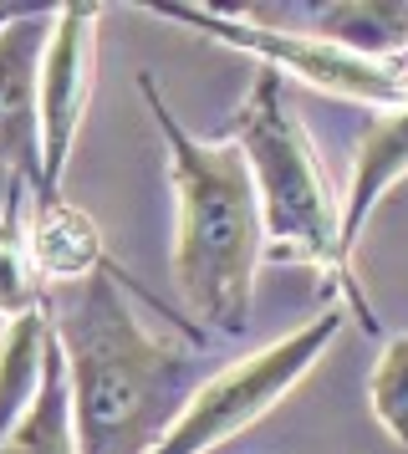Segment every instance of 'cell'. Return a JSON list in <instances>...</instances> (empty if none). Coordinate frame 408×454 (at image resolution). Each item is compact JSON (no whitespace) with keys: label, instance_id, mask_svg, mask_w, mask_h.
I'll return each mask as SVG.
<instances>
[{"label":"cell","instance_id":"obj_1","mask_svg":"<svg viewBox=\"0 0 408 454\" xmlns=\"http://www.w3.org/2000/svg\"><path fill=\"white\" fill-rule=\"evenodd\" d=\"M128 291V276L107 261L51 311L77 454H153L194 388L215 372L204 342L143 327Z\"/></svg>","mask_w":408,"mask_h":454},{"label":"cell","instance_id":"obj_2","mask_svg":"<svg viewBox=\"0 0 408 454\" xmlns=\"http://www.w3.org/2000/svg\"><path fill=\"white\" fill-rule=\"evenodd\" d=\"M143 103L153 113L174 184V286L204 332L240 337L255 301V270L265 255L261 200L240 148L230 138H200L163 103L159 77L143 72Z\"/></svg>","mask_w":408,"mask_h":454},{"label":"cell","instance_id":"obj_3","mask_svg":"<svg viewBox=\"0 0 408 454\" xmlns=\"http://www.w3.org/2000/svg\"><path fill=\"white\" fill-rule=\"evenodd\" d=\"M230 144L240 148L255 200H261L265 250H276L281 261L311 266L367 332H378V311L367 301L357 266L342 246V200L326 179L322 153L311 144L302 113L291 103L286 77L255 67L250 92L230 123Z\"/></svg>","mask_w":408,"mask_h":454},{"label":"cell","instance_id":"obj_4","mask_svg":"<svg viewBox=\"0 0 408 454\" xmlns=\"http://www.w3.org/2000/svg\"><path fill=\"white\" fill-rule=\"evenodd\" d=\"M337 332H342V307H326L306 327L265 342L261 352L220 363L194 388V398L184 403V413L174 419V429L159 439L153 454H215L220 444L240 439L245 429H255L281 398H291L302 388V378L326 357Z\"/></svg>","mask_w":408,"mask_h":454},{"label":"cell","instance_id":"obj_5","mask_svg":"<svg viewBox=\"0 0 408 454\" xmlns=\"http://www.w3.org/2000/svg\"><path fill=\"white\" fill-rule=\"evenodd\" d=\"M163 21H179L189 31H200L209 42H224L255 57V67L276 72L286 82L326 92V98H347V103H367L378 113L408 107V62H378V57H357L337 42H322L317 31H286V26H265L255 16H220V11H204V5H143Z\"/></svg>","mask_w":408,"mask_h":454},{"label":"cell","instance_id":"obj_6","mask_svg":"<svg viewBox=\"0 0 408 454\" xmlns=\"http://www.w3.org/2000/svg\"><path fill=\"white\" fill-rule=\"evenodd\" d=\"M98 21L102 5L67 0L51 11V36L36 77V138H41V194H61V174L77 153L92 77H98Z\"/></svg>","mask_w":408,"mask_h":454},{"label":"cell","instance_id":"obj_7","mask_svg":"<svg viewBox=\"0 0 408 454\" xmlns=\"http://www.w3.org/2000/svg\"><path fill=\"white\" fill-rule=\"evenodd\" d=\"M51 36V11H16L0 26V168L41 194V138H36V77Z\"/></svg>","mask_w":408,"mask_h":454},{"label":"cell","instance_id":"obj_8","mask_svg":"<svg viewBox=\"0 0 408 454\" xmlns=\"http://www.w3.org/2000/svg\"><path fill=\"white\" fill-rule=\"evenodd\" d=\"M26 250H31L41 286H77L107 266L92 215L67 205V194H51V200L31 194L26 200Z\"/></svg>","mask_w":408,"mask_h":454},{"label":"cell","instance_id":"obj_9","mask_svg":"<svg viewBox=\"0 0 408 454\" xmlns=\"http://www.w3.org/2000/svg\"><path fill=\"white\" fill-rule=\"evenodd\" d=\"M404 179H408V107H393V113H378V123H367V133L352 148V174H347V194H342L347 255H357V240H363L373 209Z\"/></svg>","mask_w":408,"mask_h":454},{"label":"cell","instance_id":"obj_10","mask_svg":"<svg viewBox=\"0 0 408 454\" xmlns=\"http://www.w3.org/2000/svg\"><path fill=\"white\" fill-rule=\"evenodd\" d=\"M51 348H57V332H51V311L46 307L0 327V439L20 424V413L31 409L41 378H46Z\"/></svg>","mask_w":408,"mask_h":454},{"label":"cell","instance_id":"obj_11","mask_svg":"<svg viewBox=\"0 0 408 454\" xmlns=\"http://www.w3.org/2000/svg\"><path fill=\"white\" fill-rule=\"evenodd\" d=\"M317 36L357 57L404 62L408 57V0H337L317 5Z\"/></svg>","mask_w":408,"mask_h":454},{"label":"cell","instance_id":"obj_12","mask_svg":"<svg viewBox=\"0 0 408 454\" xmlns=\"http://www.w3.org/2000/svg\"><path fill=\"white\" fill-rule=\"evenodd\" d=\"M0 454H77V429H72V398H67L61 348H51L36 398H31V409L20 413L16 429L0 439Z\"/></svg>","mask_w":408,"mask_h":454},{"label":"cell","instance_id":"obj_13","mask_svg":"<svg viewBox=\"0 0 408 454\" xmlns=\"http://www.w3.org/2000/svg\"><path fill=\"white\" fill-rule=\"evenodd\" d=\"M26 200H31V184L11 179L5 209H0V322L41 311V296H46L36 266H31V250H26Z\"/></svg>","mask_w":408,"mask_h":454},{"label":"cell","instance_id":"obj_14","mask_svg":"<svg viewBox=\"0 0 408 454\" xmlns=\"http://www.w3.org/2000/svg\"><path fill=\"white\" fill-rule=\"evenodd\" d=\"M367 403H373L378 429L408 450V332L383 337L373 378H367Z\"/></svg>","mask_w":408,"mask_h":454},{"label":"cell","instance_id":"obj_15","mask_svg":"<svg viewBox=\"0 0 408 454\" xmlns=\"http://www.w3.org/2000/svg\"><path fill=\"white\" fill-rule=\"evenodd\" d=\"M11 16H16V11H11V5H0V26L11 21Z\"/></svg>","mask_w":408,"mask_h":454}]
</instances>
